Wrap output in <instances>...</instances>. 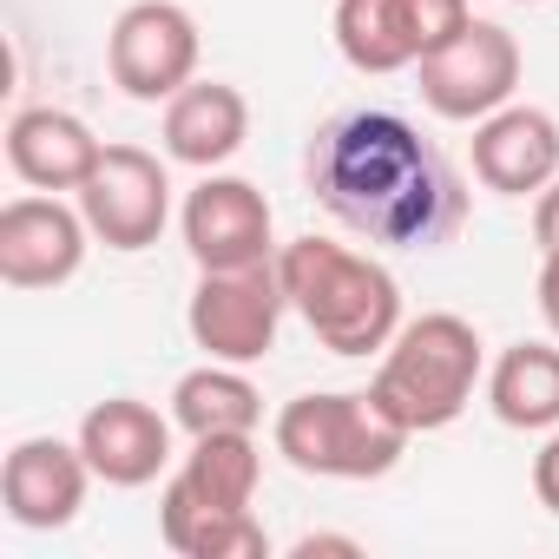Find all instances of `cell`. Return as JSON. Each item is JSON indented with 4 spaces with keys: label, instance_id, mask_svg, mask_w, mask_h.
Wrapping results in <instances>:
<instances>
[{
    "label": "cell",
    "instance_id": "6da1fadb",
    "mask_svg": "<svg viewBox=\"0 0 559 559\" xmlns=\"http://www.w3.org/2000/svg\"><path fill=\"white\" fill-rule=\"evenodd\" d=\"M304 178H310L317 204L369 243L441 250L467 224L461 171L441 158V145H428L415 132V119H402L389 106H349V112L323 119L310 132Z\"/></svg>",
    "mask_w": 559,
    "mask_h": 559
},
{
    "label": "cell",
    "instance_id": "7a4b0ae2",
    "mask_svg": "<svg viewBox=\"0 0 559 559\" xmlns=\"http://www.w3.org/2000/svg\"><path fill=\"white\" fill-rule=\"evenodd\" d=\"M276 276L284 297L304 317V330L330 349V356H382L395 343L402 317V284L389 276V263L330 243V237H297L276 243Z\"/></svg>",
    "mask_w": 559,
    "mask_h": 559
},
{
    "label": "cell",
    "instance_id": "3957f363",
    "mask_svg": "<svg viewBox=\"0 0 559 559\" xmlns=\"http://www.w3.org/2000/svg\"><path fill=\"white\" fill-rule=\"evenodd\" d=\"M474 389H487V349L480 330L454 310H428L395 330V343L376 362V408L402 421L408 435H441L467 415Z\"/></svg>",
    "mask_w": 559,
    "mask_h": 559
},
{
    "label": "cell",
    "instance_id": "277c9868",
    "mask_svg": "<svg viewBox=\"0 0 559 559\" xmlns=\"http://www.w3.org/2000/svg\"><path fill=\"white\" fill-rule=\"evenodd\" d=\"M270 441L310 480H382V474H395V461L408 454L415 435L402 421H389L369 389L362 395L323 389V395H297L276 408Z\"/></svg>",
    "mask_w": 559,
    "mask_h": 559
},
{
    "label": "cell",
    "instance_id": "5b68a950",
    "mask_svg": "<svg viewBox=\"0 0 559 559\" xmlns=\"http://www.w3.org/2000/svg\"><path fill=\"white\" fill-rule=\"evenodd\" d=\"M284 276L276 263H250V270H198V290L185 304V330L204 349V362H263L284 330Z\"/></svg>",
    "mask_w": 559,
    "mask_h": 559
},
{
    "label": "cell",
    "instance_id": "8992f818",
    "mask_svg": "<svg viewBox=\"0 0 559 559\" xmlns=\"http://www.w3.org/2000/svg\"><path fill=\"white\" fill-rule=\"evenodd\" d=\"M520 73H526V53H520V40L500 21H467L448 47H435L415 67L421 106L435 119H448V126H480L487 112L513 106Z\"/></svg>",
    "mask_w": 559,
    "mask_h": 559
},
{
    "label": "cell",
    "instance_id": "52a82bcc",
    "mask_svg": "<svg viewBox=\"0 0 559 559\" xmlns=\"http://www.w3.org/2000/svg\"><path fill=\"white\" fill-rule=\"evenodd\" d=\"M474 21L467 0H336V53L369 73H408Z\"/></svg>",
    "mask_w": 559,
    "mask_h": 559
},
{
    "label": "cell",
    "instance_id": "ba28073f",
    "mask_svg": "<svg viewBox=\"0 0 559 559\" xmlns=\"http://www.w3.org/2000/svg\"><path fill=\"white\" fill-rule=\"evenodd\" d=\"M198 60H204V34L178 0H132L106 34V73L139 106H165L171 93H185L198 80Z\"/></svg>",
    "mask_w": 559,
    "mask_h": 559
},
{
    "label": "cell",
    "instance_id": "9c48e42d",
    "mask_svg": "<svg viewBox=\"0 0 559 559\" xmlns=\"http://www.w3.org/2000/svg\"><path fill=\"white\" fill-rule=\"evenodd\" d=\"M93 224L80 204H60V191H27L0 204V284L8 290H60L80 276L93 250Z\"/></svg>",
    "mask_w": 559,
    "mask_h": 559
},
{
    "label": "cell",
    "instance_id": "30bf717a",
    "mask_svg": "<svg viewBox=\"0 0 559 559\" xmlns=\"http://www.w3.org/2000/svg\"><path fill=\"white\" fill-rule=\"evenodd\" d=\"M106 250H152L171 224V178L145 145H106L93 178L73 191Z\"/></svg>",
    "mask_w": 559,
    "mask_h": 559
},
{
    "label": "cell",
    "instance_id": "8fae6325",
    "mask_svg": "<svg viewBox=\"0 0 559 559\" xmlns=\"http://www.w3.org/2000/svg\"><path fill=\"white\" fill-rule=\"evenodd\" d=\"M185 250L198 270H250V263H276V217L270 198L250 178L230 171H204L178 211Z\"/></svg>",
    "mask_w": 559,
    "mask_h": 559
},
{
    "label": "cell",
    "instance_id": "7c38bea8",
    "mask_svg": "<svg viewBox=\"0 0 559 559\" xmlns=\"http://www.w3.org/2000/svg\"><path fill=\"white\" fill-rule=\"evenodd\" d=\"M93 461L80 441L60 435H27L8 448V467H0V500H8V520L27 533H60L80 520L86 493H93Z\"/></svg>",
    "mask_w": 559,
    "mask_h": 559
},
{
    "label": "cell",
    "instance_id": "4fadbf2b",
    "mask_svg": "<svg viewBox=\"0 0 559 559\" xmlns=\"http://www.w3.org/2000/svg\"><path fill=\"white\" fill-rule=\"evenodd\" d=\"M474 178L500 198H539L559 178V119L546 106H500L474 126Z\"/></svg>",
    "mask_w": 559,
    "mask_h": 559
},
{
    "label": "cell",
    "instance_id": "5bb4252c",
    "mask_svg": "<svg viewBox=\"0 0 559 559\" xmlns=\"http://www.w3.org/2000/svg\"><path fill=\"white\" fill-rule=\"evenodd\" d=\"M171 428L178 421H165L152 402L106 395V402H93L80 415V435L73 441L86 448V461H93V474L106 487H152L171 467Z\"/></svg>",
    "mask_w": 559,
    "mask_h": 559
},
{
    "label": "cell",
    "instance_id": "9a60e30c",
    "mask_svg": "<svg viewBox=\"0 0 559 559\" xmlns=\"http://www.w3.org/2000/svg\"><path fill=\"white\" fill-rule=\"evenodd\" d=\"M165 158L191 171H224L250 139V99L230 80H191L165 99Z\"/></svg>",
    "mask_w": 559,
    "mask_h": 559
},
{
    "label": "cell",
    "instance_id": "2e32d148",
    "mask_svg": "<svg viewBox=\"0 0 559 559\" xmlns=\"http://www.w3.org/2000/svg\"><path fill=\"white\" fill-rule=\"evenodd\" d=\"M99 152L106 145L93 139V126L67 106H21L8 119V165L34 191H80L93 178Z\"/></svg>",
    "mask_w": 559,
    "mask_h": 559
},
{
    "label": "cell",
    "instance_id": "e0dca14e",
    "mask_svg": "<svg viewBox=\"0 0 559 559\" xmlns=\"http://www.w3.org/2000/svg\"><path fill=\"white\" fill-rule=\"evenodd\" d=\"M487 408L500 428L552 435L559 428V343H513L487 369Z\"/></svg>",
    "mask_w": 559,
    "mask_h": 559
},
{
    "label": "cell",
    "instance_id": "ac0fdd59",
    "mask_svg": "<svg viewBox=\"0 0 559 559\" xmlns=\"http://www.w3.org/2000/svg\"><path fill=\"white\" fill-rule=\"evenodd\" d=\"M158 533L185 559H270V533L250 507H204L185 493H158Z\"/></svg>",
    "mask_w": 559,
    "mask_h": 559
},
{
    "label": "cell",
    "instance_id": "d6986e66",
    "mask_svg": "<svg viewBox=\"0 0 559 559\" xmlns=\"http://www.w3.org/2000/svg\"><path fill=\"white\" fill-rule=\"evenodd\" d=\"M171 421L198 441V435H257L263 421V395L237 362H204L191 376H178L171 389Z\"/></svg>",
    "mask_w": 559,
    "mask_h": 559
},
{
    "label": "cell",
    "instance_id": "ffe728a7",
    "mask_svg": "<svg viewBox=\"0 0 559 559\" xmlns=\"http://www.w3.org/2000/svg\"><path fill=\"white\" fill-rule=\"evenodd\" d=\"M165 487L185 500H204V507H257L263 448H257V435H198Z\"/></svg>",
    "mask_w": 559,
    "mask_h": 559
},
{
    "label": "cell",
    "instance_id": "44dd1931",
    "mask_svg": "<svg viewBox=\"0 0 559 559\" xmlns=\"http://www.w3.org/2000/svg\"><path fill=\"white\" fill-rule=\"evenodd\" d=\"M533 493H539V507L559 520V428L539 441V454H533Z\"/></svg>",
    "mask_w": 559,
    "mask_h": 559
},
{
    "label": "cell",
    "instance_id": "7402d4cb",
    "mask_svg": "<svg viewBox=\"0 0 559 559\" xmlns=\"http://www.w3.org/2000/svg\"><path fill=\"white\" fill-rule=\"evenodd\" d=\"M533 243H539V257L559 250V178L533 198Z\"/></svg>",
    "mask_w": 559,
    "mask_h": 559
},
{
    "label": "cell",
    "instance_id": "603a6c76",
    "mask_svg": "<svg viewBox=\"0 0 559 559\" xmlns=\"http://www.w3.org/2000/svg\"><path fill=\"white\" fill-rule=\"evenodd\" d=\"M539 317H546V330L559 336V250L539 257Z\"/></svg>",
    "mask_w": 559,
    "mask_h": 559
},
{
    "label": "cell",
    "instance_id": "cb8c5ba5",
    "mask_svg": "<svg viewBox=\"0 0 559 559\" xmlns=\"http://www.w3.org/2000/svg\"><path fill=\"white\" fill-rule=\"evenodd\" d=\"M290 552H297V559H317V552H343V559H356V552H362V539H349V533H304Z\"/></svg>",
    "mask_w": 559,
    "mask_h": 559
},
{
    "label": "cell",
    "instance_id": "d4e9b609",
    "mask_svg": "<svg viewBox=\"0 0 559 559\" xmlns=\"http://www.w3.org/2000/svg\"><path fill=\"white\" fill-rule=\"evenodd\" d=\"M507 8H539V0H507Z\"/></svg>",
    "mask_w": 559,
    "mask_h": 559
}]
</instances>
